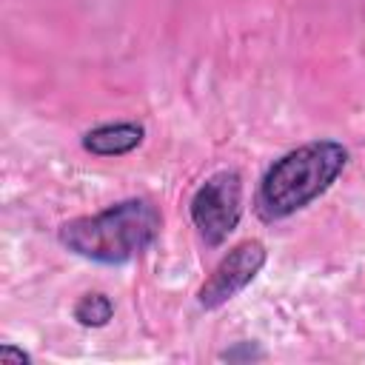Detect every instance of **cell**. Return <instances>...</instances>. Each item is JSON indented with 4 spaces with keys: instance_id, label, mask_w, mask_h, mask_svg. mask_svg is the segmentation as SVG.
I'll return each mask as SVG.
<instances>
[{
    "instance_id": "1",
    "label": "cell",
    "mask_w": 365,
    "mask_h": 365,
    "mask_svg": "<svg viewBox=\"0 0 365 365\" xmlns=\"http://www.w3.org/2000/svg\"><path fill=\"white\" fill-rule=\"evenodd\" d=\"M345 165L348 148L336 140H314L282 154L259 180L254 197L257 214L265 222H277L302 211L336 182Z\"/></svg>"
},
{
    "instance_id": "2",
    "label": "cell",
    "mask_w": 365,
    "mask_h": 365,
    "mask_svg": "<svg viewBox=\"0 0 365 365\" xmlns=\"http://www.w3.org/2000/svg\"><path fill=\"white\" fill-rule=\"evenodd\" d=\"M163 217L148 200H123L100 214L68 220L60 228V242L83 259L120 265L154 245Z\"/></svg>"
},
{
    "instance_id": "3",
    "label": "cell",
    "mask_w": 365,
    "mask_h": 365,
    "mask_svg": "<svg viewBox=\"0 0 365 365\" xmlns=\"http://www.w3.org/2000/svg\"><path fill=\"white\" fill-rule=\"evenodd\" d=\"M242 217V180L237 171L211 174L191 197V222L205 245L217 248L228 240Z\"/></svg>"
},
{
    "instance_id": "4",
    "label": "cell",
    "mask_w": 365,
    "mask_h": 365,
    "mask_svg": "<svg viewBox=\"0 0 365 365\" xmlns=\"http://www.w3.org/2000/svg\"><path fill=\"white\" fill-rule=\"evenodd\" d=\"M268 259V251L259 240H245L240 245H234L211 271V277L200 285L197 291V302L202 308H220L225 305L231 297H237L248 282H254V277L262 271Z\"/></svg>"
},
{
    "instance_id": "5",
    "label": "cell",
    "mask_w": 365,
    "mask_h": 365,
    "mask_svg": "<svg viewBox=\"0 0 365 365\" xmlns=\"http://www.w3.org/2000/svg\"><path fill=\"white\" fill-rule=\"evenodd\" d=\"M145 137L140 123H103L83 134V148L97 157H123L134 151Z\"/></svg>"
},
{
    "instance_id": "6",
    "label": "cell",
    "mask_w": 365,
    "mask_h": 365,
    "mask_svg": "<svg viewBox=\"0 0 365 365\" xmlns=\"http://www.w3.org/2000/svg\"><path fill=\"white\" fill-rule=\"evenodd\" d=\"M111 317H114V302L100 291L83 294L74 305V319L86 328H103V325H108Z\"/></svg>"
},
{
    "instance_id": "7",
    "label": "cell",
    "mask_w": 365,
    "mask_h": 365,
    "mask_svg": "<svg viewBox=\"0 0 365 365\" xmlns=\"http://www.w3.org/2000/svg\"><path fill=\"white\" fill-rule=\"evenodd\" d=\"M0 362H31V356L26 354V351H20V348H14V345H3L0 348Z\"/></svg>"
},
{
    "instance_id": "8",
    "label": "cell",
    "mask_w": 365,
    "mask_h": 365,
    "mask_svg": "<svg viewBox=\"0 0 365 365\" xmlns=\"http://www.w3.org/2000/svg\"><path fill=\"white\" fill-rule=\"evenodd\" d=\"M220 356H222V359H237V356H245V359H259V356H262V351H254V345H248V342H245V348H242V351H222Z\"/></svg>"
}]
</instances>
